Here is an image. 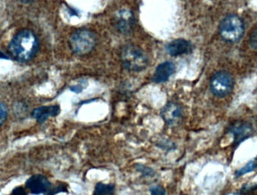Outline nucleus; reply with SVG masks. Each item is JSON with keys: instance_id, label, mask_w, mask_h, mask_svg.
Wrapping results in <instances>:
<instances>
[{"instance_id": "1", "label": "nucleus", "mask_w": 257, "mask_h": 195, "mask_svg": "<svg viewBox=\"0 0 257 195\" xmlns=\"http://www.w3.org/2000/svg\"><path fill=\"white\" fill-rule=\"evenodd\" d=\"M39 47V40L35 33L30 30H24L14 36L8 47V51L16 61L27 63L34 58Z\"/></svg>"}, {"instance_id": "2", "label": "nucleus", "mask_w": 257, "mask_h": 195, "mask_svg": "<svg viewBox=\"0 0 257 195\" xmlns=\"http://www.w3.org/2000/svg\"><path fill=\"white\" fill-rule=\"evenodd\" d=\"M121 60L123 67L133 72H140L148 67L149 60L146 53L133 45L125 46L122 50Z\"/></svg>"}, {"instance_id": "3", "label": "nucleus", "mask_w": 257, "mask_h": 195, "mask_svg": "<svg viewBox=\"0 0 257 195\" xmlns=\"http://www.w3.org/2000/svg\"><path fill=\"white\" fill-rule=\"evenodd\" d=\"M219 32L220 36L226 42L229 43L238 42L244 33V21L238 15H228L220 23Z\"/></svg>"}, {"instance_id": "4", "label": "nucleus", "mask_w": 257, "mask_h": 195, "mask_svg": "<svg viewBox=\"0 0 257 195\" xmlns=\"http://www.w3.org/2000/svg\"><path fill=\"white\" fill-rule=\"evenodd\" d=\"M96 45V36L88 30H78L73 33L69 39L71 49L80 56L90 54Z\"/></svg>"}, {"instance_id": "5", "label": "nucleus", "mask_w": 257, "mask_h": 195, "mask_svg": "<svg viewBox=\"0 0 257 195\" xmlns=\"http://www.w3.org/2000/svg\"><path fill=\"white\" fill-rule=\"evenodd\" d=\"M234 87V80L232 75L226 71L216 72L210 81V90L216 97H227Z\"/></svg>"}, {"instance_id": "6", "label": "nucleus", "mask_w": 257, "mask_h": 195, "mask_svg": "<svg viewBox=\"0 0 257 195\" xmlns=\"http://www.w3.org/2000/svg\"><path fill=\"white\" fill-rule=\"evenodd\" d=\"M26 187L33 194H51V183L45 176L36 174L30 177L26 182Z\"/></svg>"}, {"instance_id": "7", "label": "nucleus", "mask_w": 257, "mask_h": 195, "mask_svg": "<svg viewBox=\"0 0 257 195\" xmlns=\"http://www.w3.org/2000/svg\"><path fill=\"white\" fill-rule=\"evenodd\" d=\"M228 131L233 135L234 145L237 146L252 135L253 128L248 122L237 121L229 126Z\"/></svg>"}, {"instance_id": "8", "label": "nucleus", "mask_w": 257, "mask_h": 195, "mask_svg": "<svg viewBox=\"0 0 257 195\" xmlns=\"http://www.w3.org/2000/svg\"><path fill=\"white\" fill-rule=\"evenodd\" d=\"M115 26L117 30L123 34L131 33L135 26V17L130 11L123 10L117 12L115 17Z\"/></svg>"}, {"instance_id": "9", "label": "nucleus", "mask_w": 257, "mask_h": 195, "mask_svg": "<svg viewBox=\"0 0 257 195\" xmlns=\"http://www.w3.org/2000/svg\"><path fill=\"white\" fill-rule=\"evenodd\" d=\"M193 49V47L191 42L183 39L172 41L166 46L168 54L172 57H178V56L190 54Z\"/></svg>"}, {"instance_id": "10", "label": "nucleus", "mask_w": 257, "mask_h": 195, "mask_svg": "<svg viewBox=\"0 0 257 195\" xmlns=\"http://www.w3.org/2000/svg\"><path fill=\"white\" fill-rule=\"evenodd\" d=\"M161 116L168 125H175L182 118V110L178 104L170 102L161 110Z\"/></svg>"}, {"instance_id": "11", "label": "nucleus", "mask_w": 257, "mask_h": 195, "mask_svg": "<svg viewBox=\"0 0 257 195\" xmlns=\"http://www.w3.org/2000/svg\"><path fill=\"white\" fill-rule=\"evenodd\" d=\"M175 65L172 62L166 61L157 66L153 76V81L156 84L166 82L175 73Z\"/></svg>"}, {"instance_id": "12", "label": "nucleus", "mask_w": 257, "mask_h": 195, "mask_svg": "<svg viewBox=\"0 0 257 195\" xmlns=\"http://www.w3.org/2000/svg\"><path fill=\"white\" fill-rule=\"evenodd\" d=\"M60 112V107L59 105L46 106L35 109L32 115L37 122L42 124L47 121L48 118L57 116Z\"/></svg>"}, {"instance_id": "13", "label": "nucleus", "mask_w": 257, "mask_h": 195, "mask_svg": "<svg viewBox=\"0 0 257 195\" xmlns=\"http://www.w3.org/2000/svg\"><path fill=\"white\" fill-rule=\"evenodd\" d=\"M115 191L114 185H110V184H104L99 182L96 185L94 190V194L97 195H106L114 194Z\"/></svg>"}, {"instance_id": "14", "label": "nucleus", "mask_w": 257, "mask_h": 195, "mask_svg": "<svg viewBox=\"0 0 257 195\" xmlns=\"http://www.w3.org/2000/svg\"><path fill=\"white\" fill-rule=\"evenodd\" d=\"M256 164H255L254 160H253V161L247 163L242 168L237 170L236 173H235V176H236V177H240V176H244V174H247V173H250V172L253 171V170H256Z\"/></svg>"}, {"instance_id": "15", "label": "nucleus", "mask_w": 257, "mask_h": 195, "mask_svg": "<svg viewBox=\"0 0 257 195\" xmlns=\"http://www.w3.org/2000/svg\"><path fill=\"white\" fill-rule=\"evenodd\" d=\"M8 116V109L6 104L0 103V126L6 122Z\"/></svg>"}, {"instance_id": "16", "label": "nucleus", "mask_w": 257, "mask_h": 195, "mask_svg": "<svg viewBox=\"0 0 257 195\" xmlns=\"http://www.w3.org/2000/svg\"><path fill=\"white\" fill-rule=\"evenodd\" d=\"M249 44H250L251 48H253L255 51H257V28L253 30V31L250 34Z\"/></svg>"}, {"instance_id": "17", "label": "nucleus", "mask_w": 257, "mask_h": 195, "mask_svg": "<svg viewBox=\"0 0 257 195\" xmlns=\"http://www.w3.org/2000/svg\"><path fill=\"white\" fill-rule=\"evenodd\" d=\"M151 194H165L166 190L160 185H154L150 188Z\"/></svg>"}, {"instance_id": "18", "label": "nucleus", "mask_w": 257, "mask_h": 195, "mask_svg": "<svg viewBox=\"0 0 257 195\" xmlns=\"http://www.w3.org/2000/svg\"><path fill=\"white\" fill-rule=\"evenodd\" d=\"M257 188V186H255V185H245V186L243 187L242 189H241V191H244V193H245L246 191H255Z\"/></svg>"}, {"instance_id": "19", "label": "nucleus", "mask_w": 257, "mask_h": 195, "mask_svg": "<svg viewBox=\"0 0 257 195\" xmlns=\"http://www.w3.org/2000/svg\"><path fill=\"white\" fill-rule=\"evenodd\" d=\"M12 194H25L26 192L24 191V188H21V187H18V188H15V189L13 190L12 191Z\"/></svg>"}, {"instance_id": "20", "label": "nucleus", "mask_w": 257, "mask_h": 195, "mask_svg": "<svg viewBox=\"0 0 257 195\" xmlns=\"http://www.w3.org/2000/svg\"><path fill=\"white\" fill-rule=\"evenodd\" d=\"M254 161H255V164H256V168H257V157L256 158H255Z\"/></svg>"}, {"instance_id": "21", "label": "nucleus", "mask_w": 257, "mask_h": 195, "mask_svg": "<svg viewBox=\"0 0 257 195\" xmlns=\"http://www.w3.org/2000/svg\"><path fill=\"white\" fill-rule=\"evenodd\" d=\"M22 2H30L32 1V0H21Z\"/></svg>"}]
</instances>
